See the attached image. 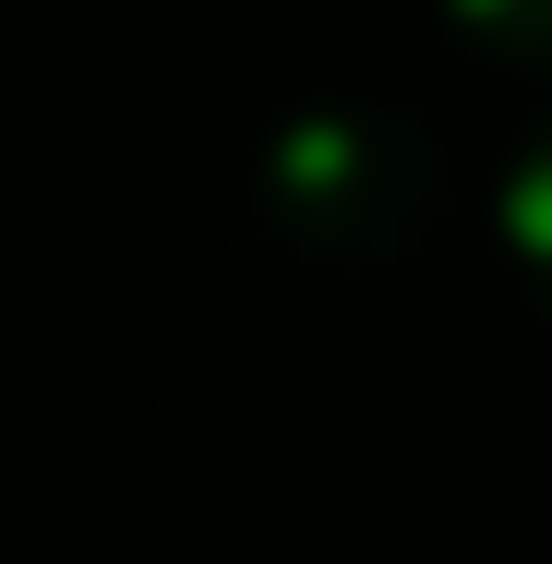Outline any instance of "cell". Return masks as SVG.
Returning <instances> with one entry per match:
<instances>
[{
	"instance_id": "obj_2",
	"label": "cell",
	"mask_w": 552,
	"mask_h": 564,
	"mask_svg": "<svg viewBox=\"0 0 552 564\" xmlns=\"http://www.w3.org/2000/svg\"><path fill=\"white\" fill-rule=\"evenodd\" d=\"M493 228H505L517 289L541 301V325H552V120L517 144V169H505V193H493Z\"/></svg>"
},
{
	"instance_id": "obj_3",
	"label": "cell",
	"mask_w": 552,
	"mask_h": 564,
	"mask_svg": "<svg viewBox=\"0 0 552 564\" xmlns=\"http://www.w3.org/2000/svg\"><path fill=\"white\" fill-rule=\"evenodd\" d=\"M444 24L480 48V61H517V73H552V0H444Z\"/></svg>"
},
{
	"instance_id": "obj_1",
	"label": "cell",
	"mask_w": 552,
	"mask_h": 564,
	"mask_svg": "<svg viewBox=\"0 0 552 564\" xmlns=\"http://www.w3.org/2000/svg\"><path fill=\"white\" fill-rule=\"evenodd\" d=\"M252 205H264V228H277L289 252L372 276V264H397V252L433 240V217H444V156H433V132H421L409 109H360V97H336V109H301L277 144H264Z\"/></svg>"
}]
</instances>
